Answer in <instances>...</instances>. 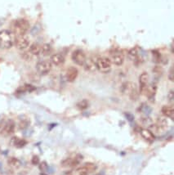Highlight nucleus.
I'll return each mask as SVG.
<instances>
[{"label": "nucleus", "mask_w": 174, "mask_h": 175, "mask_svg": "<svg viewBox=\"0 0 174 175\" xmlns=\"http://www.w3.org/2000/svg\"><path fill=\"white\" fill-rule=\"evenodd\" d=\"M12 33L16 36L26 35L29 29V23L26 19H17L11 25Z\"/></svg>", "instance_id": "nucleus-1"}, {"label": "nucleus", "mask_w": 174, "mask_h": 175, "mask_svg": "<svg viewBox=\"0 0 174 175\" xmlns=\"http://www.w3.org/2000/svg\"><path fill=\"white\" fill-rule=\"evenodd\" d=\"M120 92L123 94L128 96L129 98L132 101H136L139 97V90L137 85L133 82H130V81L124 82L121 85Z\"/></svg>", "instance_id": "nucleus-2"}, {"label": "nucleus", "mask_w": 174, "mask_h": 175, "mask_svg": "<svg viewBox=\"0 0 174 175\" xmlns=\"http://www.w3.org/2000/svg\"><path fill=\"white\" fill-rule=\"evenodd\" d=\"M15 35L11 31L2 30L0 31V48L9 49L14 45Z\"/></svg>", "instance_id": "nucleus-3"}, {"label": "nucleus", "mask_w": 174, "mask_h": 175, "mask_svg": "<svg viewBox=\"0 0 174 175\" xmlns=\"http://www.w3.org/2000/svg\"><path fill=\"white\" fill-rule=\"evenodd\" d=\"M112 62L109 57H101L96 60L97 70L102 73H109L112 68Z\"/></svg>", "instance_id": "nucleus-4"}, {"label": "nucleus", "mask_w": 174, "mask_h": 175, "mask_svg": "<svg viewBox=\"0 0 174 175\" xmlns=\"http://www.w3.org/2000/svg\"><path fill=\"white\" fill-rule=\"evenodd\" d=\"M82 159H83V156H80L79 154H78L74 156L68 157L65 160H63L61 164L62 167H65V168H74L79 164Z\"/></svg>", "instance_id": "nucleus-5"}, {"label": "nucleus", "mask_w": 174, "mask_h": 175, "mask_svg": "<svg viewBox=\"0 0 174 175\" xmlns=\"http://www.w3.org/2000/svg\"><path fill=\"white\" fill-rule=\"evenodd\" d=\"M71 59H72L73 62L74 64H76L78 66H83L85 62H86V60H87V56L83 50L77 49V50L72 52Z\"/></svg>", "instance_id": "nucleus-6"}, {"label": "nucleus", "mask_w": 174, "mask_h": 175, "mask_svg": "<svg viewBox=\"0 0 174 175\" xmlns=\"http://www.w3.org/2000/svg\"><path fill=\"white\" fill-rule=\"evenodd\" d=\"M14 44L19 50H26L30 45L29 38L27 35H21L15 37Z\"/></svg>", "instance_id": "nucleus-7"}, {"label": "nucleus", "mask_w": 174, "mask_h": 175, "mask_svg": "<svg viewBox=\"0 0 174 175\" xmlns=\"http://www.w3.org/2000/svg\"><path fill=\"white\" fill-rule=\"evenodd\" d=\"M52 67V64L50 61H41V62H38L36 65V70L38 73L40 75H47L50 71H51Z\"/></svg>", "instance_id": "nucleus-8"}, {"label": "nucleus", "mask_w": 174, "mask_h": 175, "mask_svg": "<svg viewBox=\"0 0 174 175\" xmlns=\"http://www.w3.org/2000/svg\"><path fill=\"white\" fill-rule=\"evenodd\" d=\"M124 54L120 50H115L111 52L110 53V61L112 62V64L115 65L117 66H122L124 62Z\"/></svg>", "instance_id": "nucleus-9"}, {"label": "nucleus", "mask_w": 174, "mask_h": 175, "mask_svg": "<svg viewBox=\"0 0 174 175\" xmlns=\"http://www.w3.org/2000/svg\"><path fill=\"white\" fill-rule=\"evenodd\" d=\"M148 81H149V75L146 72H143L141 74L139 77V93L145 94V91L148 88Z\"/></svg>", "instance_id": "nucleus-10"}, {"label": "nucleus", "mask_w": 174, "mask_h": 175, "mask_svg": "<svg viewBox=\"0 0 174 175\" xmlns=\"http://www.w3.org/2000/svg\"><path fill=\"white\" fill-rule=\"evenodd\" d=\"M15 127H16V124H15L14 121L8 120L6 124H4L3 128L1 129L0 134L3 137H8L14 133Z\"/></svg>", "instance_id": "nucleus-11"}, {"label": "nucleus", "mask_w": 174, "mask_h": 175, "mask_svg": "<svg viewBox=\"0 0 174 175\" xmlns=\"http://www.w3.org/2000/svg\"><path fill=\"white\" fill-rule=\"evenodd\" d=\"M78 75H79L78 69H76L75 67H69L66 71L65 78L68 82H74L77 79Z\"/></svg>", "instance_id": "nucleus-12"}, {"label": "nucleus", "mask_w": 174, "mask_h": 175, "mask_svg": "<svg viewBox=\"0 0 174 175\" xmlns=\"http://www.w3.org/2000/svg\"><path fill=\"white\" fill-rule=\"evenodd\" d=\"M140 133L142 135V138L145 139V141H147V142H152L155 139V134L153 133L152 131H150V129H147V128H142L140 130Z\"/></svg>", "instance_id": "nucleus-13"}, {"label": "nucleus", "mask_w": 174, "mask_h": 175, "mask_svg": "<svg viewBox=\"0 0 174 175\" xmlns=\"http://www.w3.org/2000/svg\"><path fill=\"white\" fill-rule=\"evenodd\" d=\"M50 62H52V65H55L57 66H60L64 64L65 62V57L64 56L60 53H56V54H53L51 57V60Z\"/></svg>", "instance_id": "nucleus-14"}, {"label": "nucleus", "mask_w": 174, "mask_h": 175, "mask_svg": "<svg viewBox=\"0 0 174 175\" xmlns=\"http://www.w3.org/2000/svg\"><path fill=\"white\" fill-rule=\"evenodd\" d=\"M84 69L86 70L88 72H94L97 70V66H96V61L92 58H89L86 60V62L84 64Z\"/></svg>", "instance_id": "nucleus-15"}, {"label": "nucleus", "mask_w": 174, "mask_h": 175, "mask_svg": "<svg viewBox=\"0 0 174 175\" xmlns=\"http://www.w3.org/2000/svg\"><path fill=\"white\" fill-rule=\"evenodd\" d=\"M161 111H162V114L165 117L171 118V119L173 118L174 110L173 107L172 106H163L162 107V109H161Z\"/></svg>", "instance_id": "nucleus-16"}, {"label": "nucleus", "mask_w": 174, "mask_h": 175, "mask_svg": "<svg viewBox=\"0 0 174 175\" xmlns=\"http://www.w3.org/2000/svg\"><path fill=\"white\" fill-rule=\"evenodd\" d=\"M29 52L31 55H34V56H38L41 53V45L39 44H32L29 45Z\"/></svg>", "instance_id": "nucleus-17"}, {"label": "nucleus", "mask_w": 174, "mask_h": 175, "mask_svg": "<svg viewBox=\"0 0 174 175\" xmlns=\"http://www.w3.org/2000/svg\"><path fill=\"white\" fill-rule=\"evenodd\" d=\"M52 52V47L49 44H44L41 46V54L44 56H48Z\"/></svg>", "instance_id": "nucleus-18"}, {"label": "nucleus", "mask_w": 174, "mask_h": 175, "mask_svg": "<svg viewBox=\"0 0 174 175\" xmlns=\"http://www.w3.org/2000/svg\"><path fill=\"white\" fill-rule=\"evenodd\" d=\"M156 93V86L155 85H150L147 88L146 91L145 93V95L149 98H153L155 97Z\"/></svg>", "instance_id": "nucleus-19"}, {"label": "nucleus", "mask_w": 174, "mask_h": 175, "mask_svg": "<svg viewBox=\"0 0 174 175\" xmlns=\"http://www.w3.org/2000/svg\"><path fill=\"white\" fill-rule=\"evenodd\" d=\"M7 164L12 168H18L19 166L21 165V162L18 159H16L15 157H11L7 160Z\"/></svg>", "instance_id": "nucleus-20"}, {"label": "nucleus", "mask_w": 174, "mask_h": 175, "mask_svg": "<svg viewBox=\"0 0 174 175\" xmlns=\"http://www.w3.org/2000/svg\"><path fill=\"white\" fill-rule=\"evenodd\" d=\"M11 142H13V145L16 147H18V148H21L23 146H25L27 143L26 140L17 138H14L11 140Z\"/></svg>", "instance_id": "nucleus-21"}, {"label": "nucleus", "mask_w": 174, "mask_h": 175, "mask_svg": "<svg viewBox=\"0 0 174 175\" xmlns=\"http://www.w3.org/2000/svg\"><path fill=\"white\" fill-rule=\"evenodd\" d=\"M83 166H84V169L88 172V174L96 171V170H97V166L96 164H93V163H89V162L84 164H83Z\"/></svg>", "instance_id": "nucleus-22"}, {"label": "nucleus", "mask_w": 174, "mask_h": 175, "mask_svg": "<svg viewBox=\"0 0 174 175\" xmlns=\"http://www.w3.org/2000/svg\"><path fill=\"white\" fill-rule=\"evenodd\" d=\"M29 122L28 120H21L19 123V128L20 129H25L29 126Z\"/></svg>", "instance_id": "nucleus-23"}, {"label": "nucleus", "mask_w": 174, "mask_h": 175, "mask_svg": "<svg viewBox=\"0 0 174 175\" xmlns=\"http://www.w3.org/2000/svg\"><path fill=\"white\" fill-rule=\"evenodd\" d=\"M88 106V103H87V101H82V102H79L78 103L77 106L79 108L80 110H84L86 109Z\"/></svg>", "instance_id": "nucleus-24"}, {"label": "nucleus", "mask_w": 174, "mask_h": 175, "mask_svg": "<svg viewBox=\"0 0 174 175\" xmlns=\"http://www.w3.org/2000/svg\"><path fill=\"white\" fill-rule=\"evenodd\" d=\"M128 55H129V57H130L131 58L135 59L137 57V52L134 48L133 49H131L129 52H128Z\"/></svg>", "instance_id": "nucleus-25"}, {"label": "nucleus", "mask_w": 174, "mask_h": 175, "mask_svg": "<svg viewBox=\"0 0 174 175\" xmlns=\"http://www.w3.org/2000/svg\"><path fill=\"white\" fill-rule=\"evenodd\" d=\"M31 162H32L33 164L37 165V164L39 163V157L37 156H34L32 158V160H31Z\"/></svg>", "instance_id": "nucleus-26"}, {"label": "nucleus", "mask_w": 174, "mask_h": 175, "mask_svg": "<svg viewBox=\"0 0 174 175\" xmlns=\"http://www.w3.org/2000/svg\"><path fill=\"white\" fill-rule=\"evenodd\" d=\"M168 99L170 102H173V90H171L169 93L168 94Z\"/></svg>", "instance_id": "nucleus-27"}, {"label": "nucleus", "mask_w": 174, "mask_h": 175, "mask_svg": "<svg viewBox=\"0 0 174 175\" xmlns=\"http://www.w3.org/2000/svg\"><path fill=\"white\" fill-rule=\"evenodd\" d=\"M47 168V164L46 162H42L39 165V169L41 170H45Z\"/></svg>", "instance_id": "nucleus-28"}, {"label": "nucleus", "mask_w": 174, "mask_h": 175, "mask_svg": "<svg viewBox=\"0 0 174 175\" xmlns=\"http://www.w3.org/2000/svg\"><path fill=\"white\" fill-rule=\"evenodd\" d=\"M169 79L171 81L173 80V69H171L170 70V75H169Z\"/></svg>", "instance_id": "nucleus-29"}]
</instances>
